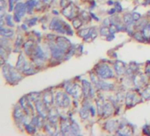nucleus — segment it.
Masks as SVG:
<instances>
[{
    "instance_id": "obj_1",
    "label": "nucleus",
    "mask_w": 150,
    "mask_h": 136,
    "mask_svg": "<svg viewBox=\"0 0 150 136\" xmlns=\"http://www.w3.org/2000/svg\"><path fill=\"white\" fill-rule=\"evenodd\" d=\"M44 1H45V2H47V3H49V2H50V1H51V0H44Z\"/></svg>"
}]
</instances>
